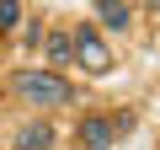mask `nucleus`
I'll return each instance as SVG.
<instances>
[{
    "label": "nucleus",
    "instance_id": "f257e3e1",
    "mask_svg": "<svg viewBox=\"0 0 160 150\" xmlns=\"http://www.w3.org/2000/svg\"><path fill=\"white\" fill-rule=\"evenodd\" d=\"M6 86H11V97H27L32 107H64V102H75V86L59 70H16Z\"/></svg>",
    "mask_w": 160,
    "mask_h": 150
},
{
    "label": "nucleus",
    "instance_id": "f03ea898",
    "mask_svg": "<svg viewBox=\"0 0 160 150\" xmlns=\"http://www.w3.org/2000/svg\"><path fill=\"white\" fill-rule=\"evenodd\" d=\"M69 43H75V59L86 64L91 75H107V70H112V48H107V38L96 32V22H75Z\"/></svg>",
    "mask_w": 160,
    "mask_h": 150
},
{
    "label": "nucleus",
    "instance_id": "7ed1b4c3",
    "mask_svg": "<svg viewBox=\"0 0 160 150\" xmlns=\"http://www.w3.org/2000/svg\"><path fill=\"white\" fill-rule=\"evenodd\" d=\"M75 139L86 145V150H107V145H118V123L107 113H86V118L75 123Z\"/></svg>",
    "mask_w": 160,
    "mask_h": 150
},
{
    "label": "nucleus",
    "instance_id": "20e7f679",
    "mask_svg": "<svg viewBox=\"0 0 160 150\" xmlns=\"http://www.w3.org/2000/svg\"><path fill=\"white\" fill-rule=\"evenodd\" d=\"M96 16L107 32H128L133 27V11H128V0H96Z\"/></svg>",
    "mask_w": 160,
    "mask_h": 150
},
{
    "label": "nucleus",
    "instance_id": "39448f33",
    "mask_svg": "<svg viewBox=\"0 0 160 150\" xmlns=\"http://www.w3.org/2000/svg\"><path fill=\"white\" fill-rule=\"evenodd\" d=\"M16 145H22V150H48V145H59V134H53L48 123H27V129L16 134Z\"/></svg>",
    "mask_w": 160,
    "mask_h": 150
},
{
    "label": "nucleus",
    "instance_id": "423d86ee",
    "mask_svg": "<svg viewBox=\"0 0 160 150\" xmlns=\"http://www.w3.org/2000/svg\"><path fill=\"white\" fill-rule=\"evenodd\" d=\"M43 54H48V64H53V70H64V64H75V43H69V32H53Z\"/></svg>",
    "mask_w": 160,
    "mask_h": 150
},
{
    "label": "nucleus",
    "instance_id": "0eeeda50",
    "mask_svg": "<svg viewBox=\"0 0 160 150\" xmlns=\"http://www.w3.org/2000/svg\"><path fill=\"white\" fill-rule=\"evenodd\" d=\"M22 22V0H0V32H11Z\"/></svg>",
    "mask_w": 160,
    "mask_h": 150
},
{
    "label": "nucleus",
    "instance_id": "6e6552de",
    "mask_svg": "<svg viewBox=\"0 0 160 150\" xmlns=\"http://www.w3.org/2000/svg\"><path fill=\"white\" fill-rule=\"evenodd\" d=\"M22 43H27V48H38V43H43V22H38V16L22 27Z\"/></svg>",
    "mask_w": 160,
    "mask_h": 150
},
{
    "label": "nucleus",
    "instance_id": "1a4fd4ad",
    "mask_svg": "<svg viewBox=\"0 0 160 150\" xmlns=\"http://www.w3.org/2000/svg\"><path fill=\"white\" fill-rule=\"evenodd\" d=\"M144 6H149V11H160V0H144Z\"/></svg>",
    "mask_w": 160,
    "mask_h": 150
}]
</instances>
